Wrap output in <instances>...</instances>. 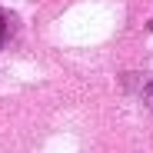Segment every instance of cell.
Instances as JSON below:
<instances>
[{"label":"cell","instance_id":"cell-1","mask_svg":"<svg viewBox=\"0 0 153 153\" xmlns=\"http://www.w3.org/2000/svg\"><path fill=\"white\" fill-rule=\"evenodd\" d=\"M146 103H150V107H153V87H150V90H146Z\"/></svg>","mask_w":153,"mask_h":153},{"label":"cell","instance_id":"cell-2","mask_svg":"<svg viewBox=\"0 0 153 153\" xmlns=\"http://www.w3.org/2000/svg\"><path fill=\"white\" fill-rule=\"evenodd\" d=\"M0 33H4V30H0Z\"/></svg>","mask_w":153,"mask_h":153}]
</instances>
